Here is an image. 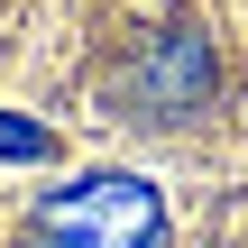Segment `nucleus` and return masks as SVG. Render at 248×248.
I'll use <instances>...</instances> for the list:
<instances>
[{"instance_id": "nucleus-1", "label": "nucleus", "mask_w": 248, "mask_h": 248, "mask_svg": "<svg viewBox=\"0 0 248 248\" xmlns=\"http://www.w3.org/2000/svg\"><path fill=\"white\" fill-rule=\"evenodd\" d=\"M28 248H166V193L147 175H74L55 193H37Z\"/></svg>"}, {"instance_id": "nucleus-2", "label": "nucleus", "mask_w": 248, "mask_h": 248, "mask_svg": "<svg viewBox=\"0 0 248 248\" xmlns=\"http://www.w3.org/2000/svg\"><path fill=\"white\" fill-rule=\"evenodd\" d=\"M212 92H221V64H212V37L202 28H156L120 64V101L138 120H193Z\"/></svg>"}]
</instances>
